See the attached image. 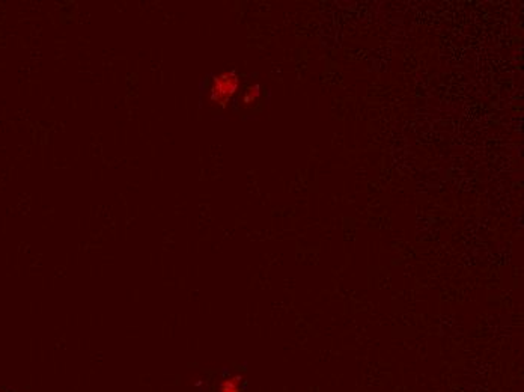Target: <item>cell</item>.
Segmentation results:
<instances>
[{"label": "cell", "mask_w": 524, "mask_h": 392, "mask_svg": "<svg viewBox=\"0 0 524 392\" xmlns=\"http://www.w3.org/2000/svg\"><path fill=\"white\" fill-rule=\"evenodd\" d=\"M239 85H241V79L233 70L223 71V73L214 76L211 86H209V91H208L209 101L217 104V106L224 107L233 98V95L238 92Z\"/></svg>", "instance_id": "6da1fadb"}, {"label": "cell", "mask_w": 524, "mask_h": 392, "mask_svg": "<svg viewBox=\"0 0 524 392\" xmlns=\"http://www.w3.org/2000/svg\"><path fill=\"white\" fill-rule=\"evenodd\" d=\"M241 384H242V377L239 374L227 375L220 381L217 392H241Z\"/></svg>", "instance_id": "7a4b0ae2"}, {"label": "cell", "mask_w": 524, "mask_h": 392, "mask_svg": "<svg viewBox=\"0 0 524 392\" xmlns=\"http://www.w3.org/2000/svg\"><path fill=\"white\" fill-rule=\"evenodd\" d=\"M260 94H262V91H260V86H259V85H251V86H248V88L244 91L242 97H241V106H242V107H250V106H253V104L260 98Z\"/></svg>", "instance_id": "3957f363"}]
</instances>
